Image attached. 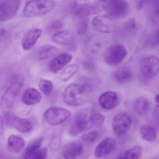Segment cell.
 Segmentation results:
<instances>
[{
  "mask_svg": "<svg viewBox=\"0 0 159 159\" xmlns=\"http://www.w3.org/2000/svg\"><path fill=\"white\" fill-rule=\"evenodd\" d=\"M92 93V88L89 84L72 83L65 88L63 98L69 106L77 107L88 102Z\"/></svg>",
  "mask_w": 159,
  "mask_h": 159,
  "instance_id": "cell-1",
  "label": "cell"
},
{
  "mask_svg": "<svg viewBox=\"0 0 159 159\" xmlns=\"http://www.w3.org/2000/svg\"><path fill=\"white\" fill-rule=\"evenodd\" d=\"M94 126L92 111L82 110L78 111L72 119L69 128V133L70 135L76 137Z\"/></svg>",
  "mask_w": 159,
  "mask_h": 159,
  "instance_id": "cell-2",
  "label": "cell"
},
{
  "mask_svg": "<svg viewBox=\"0 0 159 159\" xmlns=\"http://www.w3.org/2000/svg\"><path fill=\"white\" fill-rule=\"evenodd\" d=\"M55 2L53 1H30L24 9V15L27 17L42 16L53 10Z\"/></svg>",
  "mask_w": 159,
  "mask_h": 159,
  "instance_id": "cell-3",
  "label": "cell"
},
{
  "mask_svg": "<svg viewBox=\"0 0 159 159\" xmlns=\"http://www.w3.org/2000/svg\"><path fill=\"white\" fill-rule=\"evenodd\" d=\"M102 5L107 16L112 19H119L126 16L129 12V5L124 0L103 1Z\"/></svg>",
  "mask_w": 159,
  "mask_h": 159,
  "instance_id": "cell-4",
  "label": "cell"
},
{
  "mask_svg": "<svg viewBox=\"0 0 159 159\" xmlns=\"http://www.w3.org/2000/svg\"><path fill=\"white\" fill-rule=\"evenodd\" d=\"M127 53L126 48L122 44H112L107 47L104 52V61L109 66H117L124 60Z\"/></svg>",
  "mask_w": 159,
  "mask_h": 159,
  "instance_id": "cell-5",
  "label": "cell"
},
{
  "mask_svg": "<svg viewBox=\"0 0 159 159\" xmlns=\"http://www.w3.org/2000/svg\"><path fill=\"white\" fill-rule=\"evenodd\" d=\"M23 84L20 82L12 84L5 91L2 97L1 106L4 113L10 112L13 107L17 97L19 95Z\"/></svg>",
  "mask_w": 159,
  "mask_h": 159,
  "instance_id": "cell-6",
  "label": "cell"
},
{
  "mask_svg": "<svg viewBox=\"0 0 159 159\" xmlns=\"http://www.w3.org/2000/svg\"><path fill=\"white\" fill-rule=\"evenodd\" d=\"M140 70L145 78L152 79L159 72V58L156 56L150 55L140 60Z\"/></svg>",
  "mask_w": 159,
  "mask_h": 159,
  "instance_id": "cell-7",
  "label": "cell"
},
{
  "mask_svg": "<svg viewBox=\"0 0 159 159\" xmlns=\"http://www.w3.org/2000/svg\"><path fill=\"white\" fill-rule=\"evenodd\" d=\"M70 116L69 111L58 107L49 108L44 113L45 121L51 125L61 124L67 120Z\"/></svg>",
  "mask_w": 159,
  "mask_h": 159,
  "instance_id": "cell-8",
  "label": "cell"
},
{
  "mask_svg": "<svg viewBox=\"0 0 159 159\" xmlns=\"http://www.w3.org/2000/svg\"><path fill=\"white\" fill-rule=\"evenodd\" d=\"M2 118L4 124L9 128H14L23 133H28L32 130V125L29 120L19 118L10 112L4 113Z\"/></svg>",
  "mask_w": 159,
  "mask_h": 159,
  "instance_id": "cell-9",
  "label": "cell"
},
{
  "mask_svg": "<svg viewBox=\"0 0 159 159\" xmlns=\"http://www.w3.org/2000/svg\"><path fill=\"white\" fill-rule=\"evenodd\" d=\"M131 116L125 112L117 113L112 120L113 133L118 137H122L127 133L132 125Z\"/></svg>",
  "mask_w": 159,
  "mask_h": 159,
  "instance_id": "cell-10",
  "label": "cell"
},
{
  "mask_svg": "<svg viewBox=\"0 0 159 159\" xmlns=\"http://www.w3.org/2000/svg\"><path fill=\"white\" fill-rule=\"evenodd\" d=\"M21 2L18 0H0L1 22H7L12 19L17 14Z\"/></svg>",
  "mask_w": 159,
  "mask_h": 159,
  "instance_id": "cell-11",
  "label": "cell"
},
{
  "mask_svg": "<svg viewBox=\"0 0 159 159\" xmlns=\"http://www.w3.org/2000/svg\"><path fill=\"white\" fill-rule=\"evenodd\" d=\"M99 11V5L95 2H76L72 8L73 14L80 18L96 14Z\"/></svg>",
  "mask_w": 159,
  "mask_h": 159,
  "instance_id": "cell-12",
  "label": "cell"
},
{
  "mask_svg": "<svg viewBox=\"0 0 159 159\" xmlns=\"http://www.w3.org/2000/svg\"><path fill=\"white\" fill-rule=\"evenodd\" d=\"M93 26L99 32L110 33L116 31V25L113 19L107 16H97L92 20Z\"/></svg>",
  "mask_w": 159,
  "mask_h": 159,
  "instance_id": "cell-13",
  "label": "cell"
},
{
  "mask_svg": "<svg viewBox=\"0 0 159 159\" xmlns=\"http://www.w3.org/2000/svg\"><path fill=\"white\" fill-rule=\"evenodd\" d=\"M53 42L57 44L68 46L75 49L76 47V38L73 33L68 30H62L54 34L51 38Z\"/></svg>",
  "mask_w": 159,
  "mask_h": 159,
  "instance_id": "cell-14",
  "label": "cell"
},
{
  "mask_svg": "<svg viewBox=\"0 0 159 159\" xmlns=\"http://www.w3.org/2000/svg\"><path fill=\"white\" fill-rule=\"evenodd\" d=\"M72 56L68 53H62L55 57L49 63V69L54 73H57L66 66L72 60Z\"/></svg>",
  "mask_w": 159,
  "mask_h": 159,
  "instance_id": "cell-15",
  "label": "cell"
},
{
  "mask_svg": "<svg viewBox=\"0 0 159 159\" xmlns=\"http://www.w3.org/2000/svg\"><path fill=\"white\" fill-rule=\"evenodd\" d=\"M42 30L40 29L32 28L29 30L22 39V48L25 51L31 50L41 36Z\"/></svg>",
  "mask_w": 159,
  "mask_h": 159,
  "instance_id": "cell-16",
  "label": "cell"
},
{
  "mask_svg": "<svg viewBox=\"0 0 159 159\" xmlns=\"http://www.w3.org/2000/svg\"><path fill=\"white\" fill-rule=\"evenodd\" d=\"M116 146V141L111 138L102 140L96 147L94 154L98 158L105 157L112 152Z\"/></svg>",
  "mask_w": 159,
  "mask_h": 159,
  "instance_id": "cell-17",
  "label": "cell"
},
{
  "mask_svg": "<svg viewBox=\"0 0 159 159\" xmlns=\"http://www.w3.org/2000/svg\"><path fill=\"white\" fill-rule=\"evenodd\" d=\"M84 147L80 141H74L65 145L62 150L63 156L70 159H76L82 154Z\"/></svg>",
  "mask_w": 159,
  "mask_h": 159,
  "instance_id": "cell-18",
  "label": "cell"
},
{
  "mask_svg": "<svg viewBox=\"0 0 159 159\" xmlns=\"http://www.w3.org/2000/svg\"><path fill=\"white\" fill-rule=\"evenodd\" d=\"M98 102L101 107L107 110L113 109L118 105V96L116 93L107 92L102 93L99 97Z\"/></svg>",
  "mask_w": 159,
  "mask_h": 159,
  "instance_id": "cell-19",
  "label": "cell"
},
{
  "mask_svg": "<svg viewBox=\"0 0 159 159\" xmlns=\"http://www.w3.org/2000/svg\"><path fill=\"white\" fill-rule=\"evenodd\" d=\"M42 98L41 94L37 89L29 88L23 93L21 101L26 105L32 106L39 103Z\"/></svg>",
  "mask_w": 159,
  "mask_h": 159,
  "instance_id": "cell-20",
  "label": "cell"
},
{
  "mask_svg": "<svg viewBox=\"0 0 159 159\" xmlns=\"http://www.w3.org/2000/svg\"><path fill=\"white\" fill-rule=\"evenodd\" d=\"M150 102L145 97H140L136 99L133 105L134 110L139 116H145L149 112L151 109Z\"/></svg>",
  "mask_w": 159,
  "mask_h": 159,
  "instance_id": "cell-21",
  "label": "cell"
},
{
  "mask_svg": "<svg viewBox=\"0 0 159 159\" xmlns=\"http://www.w3.org/2000/svg\"><path fill=\"white\" fill-rule=\"evenodd\" d=\"M113 78L117 83L125 84L133 80V73L129 68H122L113 73Z\"/></svg>",
  "mask_w": 159,
  "mask_h": 159,
  "instance_id": "cell-22",
  "label": "cell"
},
{
  "mask_svg": "<svg viewBox=\"0 0 159 159\" xmlns=\"http://www.w3.org/2000/svg\"><path fill=\"white\" fill-rule=\"evenodd\" d=\"M7 145L10 150L16 153H19L24 149L25 142L22 137L16 135H11L8 138Z\"/></svg>",
  "mask_w": 159,
  "mask_h": 159,
  "instance_id": "cell-23",
  "label": "cell"
},
{
  "mask_svg": "<svg viewBox=\"0 0 159 159\" xmlns=\"http://www.w3.org/2000/svg\"><path fill=\"white\" fill-rule=\"evenodd\" d=\"M142 153V148L140 146L136 145L122 153L117 157V159H139Z\"/></svg>",
  "mask_w": 159,
  "mask_h": 159,
  "instance_id": "cell-24",
  "label": "cell"
},
{
  "mask_svg": "<svg viewBox=\"0 0 159 159\" xmlns=\"http://www.w3.org/2000/svg\"><path fill=\"white\" fill-rule=\"evenodd\" d=\"M139 132L142 138L146 141L152 142L157 138L156 129L151 125H143L140 127Z\"/></svg>",
  "mask_w": 159,
  "mask_h": 159,
  "instance_id": "cell-25",
  "label": "cell"
},
{
  "mask_svg": "<svg viewBox=\"0 0 159 159\" xmlns=\"http://www.w3.org/2000/svg\"><path fill=\"white\" fill-rule=\"evenodd\" d=\"M42 141V138H39L30 143L25 149L23 159H30L40 149Z\"/></svg>",
  "mask_w": 159,
  "mask_h": 159,
  "instance_id": "cell-26",
  "label": "cell"
},
{
  "mask_svg": "<svg viewBox=\"0 0 159 159\" xmlns=\"http://www.w3.org/2000/svg\"><path fill=\"white\" fill-rule=\"evenodd\" d=\"M59 52V48L56 46L48 44L43 46L39 53L40 60H44L56 55Z\"/></svg>",
  "mask_w": 159,
  "mask_h": 159,
  "instance_id": "cell-27",
  "label": "cell"
},
{
  "mask_svg": "<svg viewBox=\"0 0 159 159\" xmlns=\"http://www.w3.org/2000/svg\"><path fill=\"white\" fill-rule=\"evenodd\" d=\"M80 70V66L77 64L70 65L65 68L60 73L59 79L63 82L67 81Z\"/></svg>",
  "mask_w": 159,
  "mask_h": 159,
  "instance_id": "cell-28",
  "label": "cell"
},
{
  "mask_svg": "<svg viewBox=\"0 0 159 159\" xmlns=\"http://www.w3.org/2000/svg\"><path fill=\"white\" fill-rule=\"evenodd\" d=\"M39 87L43 93L45 95L49 96L52 92L53 85L51 81L43 79L39 82Z\"/></svg>",
  "mask_w": 159,
  "mask_h": 159,
  "instance_id": "cell-29",
  "label": "cell"
},
{
  "mask_svg": "<svg viewBox=\"0 0 159 159\" xmlns=\"http://www.w3.org/2000/svg\"><path fill=\"white\" fill-rule=\"evenodd\" d=\"M99 134L97 131H92L84 134L82 139L87 144H93L99 138Z\"/></svg>",
  "mask_w": 159,
  "mask_h": 159,
  "instance_id": "cell-30",
  "label": "cell"
},
{
  "mask_svg": "<svg viewBox=\"0 0 159 159\" xmlns=\"http://www.w3.org/2000/svg\"><path fill=\"white\" fill-rule=\"evenodd\" d=\"M63 26V23L61 20H55L48 24L47 29L49 33H53L61 29Z\"/></svg>",
  "mask_w": 159,
  "mask_h": 159,
  "instance_id": "cell-31",
  "label": "cell"
},
{
  "mask_svg": "<svg viewBox=\"0 0 159 159\" xmlns=\"http://www.w3.org/2000/svg\"><path fill=\"white\" fill-rule=\"evenodd\" d=\"M92 118L94 126H100L104 124L105 117L98 111H92Z\"/></svg>",
  "mask_w": 159,
  "mask_h": 159,
  "instance_id": "cell-32",
  "label": "cell"
},
{
  "mask_svg": "<svg viewBox=\"0 0 159 159\" xmlns=\"http://www.w3.org/2000/svg\"><path fill=\"white\" fill-rule=\"evenodd\" d=\"M48 149L46 148H40L36 152L30 159H47Z\"/></svg>",
  "mask_w": 159,
  "mask_h": 159,
  "instance_id": "cell-33",
  "label": "cell"
},
{
  "mask_svg": "<svg viewBox=\"0 0 159 159\" xmlns=\"http://www.w3.org/2000/svg\"><path fill=\"white\" fill-rule=\"evenodd\" d=\"M136 27V23L134 19H131L125 23L123 25V30L126 32H133Z\"/></svg>",
  "mask_w": 159,
  "mask_h": 159,
  "instance_id": "cell-34",
  "label": "cell"
},
{
  "mask_svg": "<svg viewBox=\"0 0 159 159\" xmlns=\"http://www.w3.org/2000/svg\"><path fill=\"white\" fill-rule=\"evenodd\" d=\"M152 20L156 22H159V1L154 4L152 16Z\"/></svg>",
  "mask_w": 159,
  "mask_h": 159,
  "instance_id": "cell-35",
  "label": "cell"
},
{
  "mask_svg": "<svg viewBox=\"0 0 159 159\" xmlns=\"http://www.w3.org/2000/svg\"><path fill=\"white\" fill-rule=\"evenodd\" d=\"M60 139L58 136H54L52 137L50 142V147L52 149L56 150L59 147L60 144Z\"/></svg>",
  "mask_w": 159,
  "mask_h": 159,
  "instance_id": "cell-36",
  "label": "cell"
},
{
  "mask_svg": "<svg viewBox=\"0 0 159 159\" xmlns=\"http://www.w3.org/2000/svg\"><path fill=\"white\" fill-rule=\"evenodd\" d=\"M154 43L155 44H159V28L156 31L154 36Z\"/></svg>",
  "mask_w": 159,
  "mask_h": 159,
  "instance_id": "cell-37",
  "label": "cell"
},
{
  "mask_svg": "<svg viewBox=\"0 0 159 159\" xmlns=\"http://www.w3.org/2000/svg\"><path fill=\"white\" fill-rule=\"evenodd\" d=\"M143 6H144V4H143V2H139L138 3L137 5V9L139 11V10H141L143 8Z\"/></svg>",
  "mask_w": 159,
  "mask_h": 159,
  "instance_id": "cell-38",
  "label": "cell"
},
{
  "mask_svg": "<svg viewBox=\"0 0 159 159\" xmlns=\"http://www.w3.org/2000/svg\"><path fill=\"white\" fill-rule=\"evenodd\" d=\"M155 103L157 107L159 108V93L157 94L155 97Z\"/></svg>",
  "mask_w": 159,
  "mask_h": 159,
  "instance_id": "cell-39",
  "label": "cell"
},
{
  "mask_svg": "<svg viewBox=\"0 0 159 159\" xmlns=\"http://www.w3.org/2000/svg\"><path fill=\"white\" fill-rule=\"evenodd\" d=\"M70 159V158H66V157H64L62 156V157H60L59 159Z\"/></svg>",
  "mask_w": 159,
  "mask_h": 159,
  "instance_id": "cell-40",
  "label": "cell"
}]
</instances>
